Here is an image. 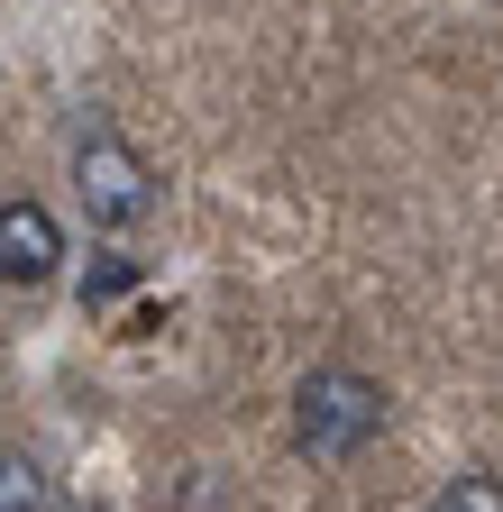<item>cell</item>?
<instances>
[{
    "label": "cell",
    "instance_id": "6da1fadb",
    "mask_svg": "<svg viewBox=\"0 0 503 512\" xmlns=\"http://www.w3.org/2000/svg\"><path fill=\"white\" fill-rule=\"evenodd\" d=\"M385 430V384L357 366H311L293 384V439L302 458H357V448Z\"/></svg>",
    "mask_w": 503,
    "mask_h": 512
},
{
    "label": "cell",
    "instance_id": "7a4b0ae2",
    "mask_svg": "<svg viewBox=\"0 0 503 512\" xmlns=\"http://www.w3.org/2000/svg\"><path fill=\"white\" fill-rule=\"evenodd\" d=\"M74 192H83L92 229H138L156 211V174H147V156L119 138V128H92L74 147Z\"/></svg>",
    "mask_w": 503,
    "mask_h": 512
},
{
    "label": "cell",
    "instance_id": "3957f363",
    "mask_svg": "<svg viewBox=\"0 0 503 512\" xmlns=\"http://www.w3.org/2000/svg\"><path fill=\"white\" fill-rule=\"evenodd\" d=\"M65 266V229L37 202H0V284H46Z\"/></svg>",
    "mask_w": 503,
    "mask_h": 512
},
{
    "label": "cell",
    "instance_id": "277c9868",
    "mask_svg": "<svg viewBox=\"0 0 503 512\" xmlns=\"http://www.w3.org/2000/svg\"><path fill=\"white\" fill-rule=\"evenodd\" d=\"M55 503H65V494H55L37 448H0V512H55Z\"/></svg>",
    "mask_w": 503,
    "mask_h": 512
},
{
    "label": "cell",
    "instance_id": "5b68a950",
    "mask_svg": "<svg viewBox=\"0 0 503 512\" xmlns=\"http://www.w3.org/2000/svg\"><path fill=\"white\" fill-rule=\"evenodd\" d=\"M430 512H503V485L494 476H449L430 494Z\"/></svg>",
    "mask_w": 503,
    "mask_h": 512
},
{
    "label": "cell",
    "instance_id": "8992f818",
    "mask_svg": "<svg viewBox=\"0 0 503 512\" xmlns=\"http://www.w3.org/2000/svg\"><path fill=\"white\" fill-rule=\"evenodd\" d=\"M83 293H101V302H110V293H129V266H119V256H101V275H92Z\"/></svg>",
    "mask_w": 503,
    "mask_h": 512
},
{
    "label": "cell",
    "instance_id": "52a82bcc",
    "mask_svg": "<svg viewBox=\"0 0 503 512\" xmlns=\"http://www.w3.org/2000/svg\"><path fill=\"white\" fill-rule=\"evenodd\" d=\"M55 512H110V503H92V494H65V503H55Z\"/></svg>",
    "mask_w": 503,
    "mask_h": 512
}]
</instances>
